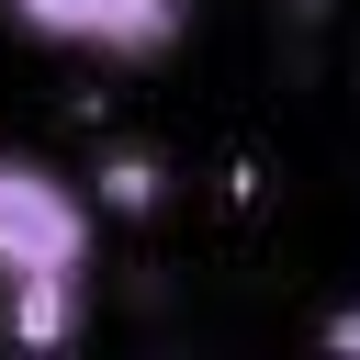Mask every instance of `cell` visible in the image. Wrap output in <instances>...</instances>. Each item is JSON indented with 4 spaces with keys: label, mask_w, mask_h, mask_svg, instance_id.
I'll return each mask as SVG.
<instances>
[{
    "label": "cell",
    "mask_w": 360,
    "mask_h": 360,
    "mask_svg": "<svg viewBox=\"0 0 360 360\" xmlns=\"http://www.w3.org/2000/svg\"><path fill=\"white\" fill-rule=\"evenodd\" d=\"M90 236H101V202L68 169L0 146V281H22V270H90Z\"/></svg>",
    "instance_id": "obj_1"
},
{
    "label": "cell",
    "mask_w": 360,
    "mask_h": 360,
    "mask_svg": "<svg viewBox=\"0 0 360 360\" xmlns=\"http://www.w3.org/2000/svg\"><path fill=\"white\" fill-rule=\"evenodd\" d=\"M34 45H68V56H101V68H146L191 34V0H0Z\"/></svg>",
    "instance_id": "obj_2"
},
{
    "label": "cell",
    "mask_w": 360,
    "mask_h": 360,
    "mask_svg": "<svg viewBox=\"0 0 360 360\" xmlns=\"http://www.w3.org/2000/svg\"><path fill=\"white\" fill-rule=\"evenodd\" d=\"M90 326V270H22V281H0V338L11 349H68Z\"/></svg>",
    "instance_id": "obj_3"
},
{
    "label": "cell",
    "mask_w": 360,
    "mask_h": 360,
    "mask_svg": "<svg viewBox=\"0 0 360 360\" xmlns=\"http://www.w3.org/2000/svg\"><path fill=\"white\" fill-rule=\"evenodd\" d=\"M90 202L124 214V225H146V214L169 202V169H158L146 146H101V158H90Z\"/></svg>",
    "instance_id": "obj_4"
},
{
    "label": "cell",
    "mask_w": 360,
    "mask_h": 360,
    "mask_svg": "<svg viewBox=\"0 0 360 360\" xmlns=\"http://www.w3.org/2000/svg\"><path fill=\"white\" fill-rule=\"evenodd\" d=\"M315 338H326V349H338V360H360V304H338V315H326V326H315Z\"/></svg>",
    "instance_id": "obj_5"
}]
</instances>
